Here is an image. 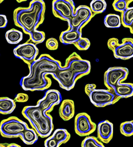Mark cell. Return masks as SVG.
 Masks as SVG:
<instances>
[{
  "label": "cell",
  "mask_w": 133,
  "mask_h": 147,
  "mask_svg": "<svg viewBox=\"0 0 133 147\" xmlns=\"http://www.w3.org/2000/svg\"><path fill=\"white\" fill-rule=\"evenodd\" d=\"M129 71L125 67H111L105 71L104 84L108 89L113 91L119 82H123L127 79Z\"/></svg>",
  "instance_id": "cell-9"
},
{
  "label": "cell",
  "mask_w": 133,
  "mask_h": 147,
  "mask_svg": "<svg viewBox=\"0 0 133 147\" xmlns=\"http://www.w3.org/2000/svg\"><path fill=\"white\" fill-rule=\"evenodd\" d=\"M81 147H105L103 142L98 138L93 136H88L82 140Z\"/></svg>",
  "instance_id": "cell-24"
},
{
  "label": "cell",
  "mask_w": 133,
  "mask_h": 147,
  "mask_svg": "<svg viewBox=\"0 0 133 147\" xmlns=\"http://www.w3.org/2000/svg\"><path fill=\"white\" fill-rule=\"evenodd\" d=\"M9 144L7 143H2V144H0V147H8L9 146Z\"/></svg>",
  "instance_id": "cell-36"
},
{
  "label": "cell",
  "mask_w": 133,
  "mask_h": 147,
  "mask_svg": "<svg viewBox=\"0 0 133 147\" xmlns=\"http://www.w3.org/2000/svg\"><path fill=\"white\" fill-rule=\"evenodd\" d=\"M62 96L59 91L56 89H50L46 91L43 98L39 100L37 102L38 106L43 112L49 113L53 110V107L61 102Z\"/></svg>",
  "instance_id": "cell-12"
},
{
  "label": "cell",
  "mask_w": 133,
  "mask_h": 147,
  "mask_svg": "<svg viewBox=\"0 0 133 147\" xmlns=\"http://www.w3.org/2000/svg\"><path fill=\"white\" fill-rule=\"evenodd\" d=\"M120 132L126 137H130L133 135V121L123 122L120 125Z\"/></svg>",
  "instance_id": "cell-28"
},
{
  "label": "cell",
  "mask_w": 133,
  "mask_h": 147,
  "mask_svg": "<svg viewBox=\"0 0 133 147\" xmlns=\"http://www.w3.org/2000/svg\"><path fill=\"white\" fill-rule=\"evenodd\" d=\"M82 30L76 29H68L61 32L60 36V41L65 45H70L76 43L82 38Z\"/></svg>",
  "instance_id": "cell-16"
},
{
  "label": "cell",
  "mask_w": 133,
  "mask_h": 147,
  "mask_svg": "<svg viewBox=\"0 0 133 147\" xmlns=\"http://www.w3.org/2000/svg\"><path fill=\"white\" fill-rule=\"evenodd\" d=\"M75 47L78 50H81V51H84V50H87L90 48V40L87 38H84L82 37L80 40L76 43L74 44Z\"/></svg>",
  "instance_id": "cell-29"
},
{
  "label": "cell",
  "mask_w": 133,
  "mask_h": 147,
  "mask_svg": "<svg viewBox=\"0 0 133 147\" xmlns=\"http://www.w3.org/2000/svg\"><path fill=\"white\" fill-rule=\"evenodd\" d=\"M29 41L37 45L43 43L45 40V33L39 30H35L29 34Z\"/></svg>",
  "instance_id": "cell-26"
},
{
  "label": "cell",
  "mask_w": 133,
  "mask_h": 147,
  "mask_svg": "<svg viewBox=\"0 0 133 147\" xmlns=\"http://www.w3.org/2000/svg\"><path fill=\"white\" fill-rule=\"evenodd\" d=\"M115 58L127 60L133 57V38H124L113 51Z\"/></svg>",
  "instance_id": "cell-14"
},
{
  "label": "cell",
  "mask_w": 133,
  "mask_h": 147,
  "mask_svg": "<svg viewBox=\"0 0 133 147\" xmlns=\"http://www.w3.org/2000/svg\"><path fill=\"white\" fill-rule=\"evenodd\" d=\"M38 133L33 128H29L24 132L20 138L22 140V142L26 144L32 145L38 141Z\"/></svg>",
  "instance_id": "cell-22"
},
{
  "label": "cell",
  "mask_w": 133,
  "mask_h": 147,
  "mask_svg": "<svg viewBox=\"0 0 133 147\" xmlns=\"http://www.w3.org/2000/svg\"><path fill=\"white\" fill-rule=\"evenodd\" d=\"M24 118L29 121L32 128L42 138H48L53 130V118L50 114L43 112L38 106L24 107L22 112Z\"/></svg>",
  "instance_id": "cell-4"
},
{
  "label": "cell",
  "mask_w": 133,
  "mask_h": 147,
  "mask_svg": "<svg viewBox=\"0 0 133 147\" xmlns=\"http://www.w3.org/2000/svg\"><path fill=\"white\" fill-rule=\"evenodd\" d=\"M70 137V134L66 129H56L52 135L46 139L45 141V147H60L61 144L67 142Z\"/></svg>",
  "instance_id": "cell-13"
},
{
  "label": "cell",
  "mask_w": 133,
  "mask_h": 147,
  "mask_svg": "<svg viewBox=\"0 0 133 147\" xmlns=\"http://www.w3.org/2000/svg\"><path fill=\"white\" fill-rule=\"evenodd\" d=\"M114 126L112 123L108 120L102 121L97 126V136L101 142L109 143L113 138Z\"/></svg>",
  "instance_id": "cell-15"
},
{
  "label": "cell",
  "mask_w": 133,
  "mask_h": 147,
  "mask_svg": "<svg viewBox=\"0 0 133 147\" xmlns=\"http://www.w3.org/2000/svg\"><path fill=\"white\" fill-rule=\"evenodd\" d=\"M3 1H4V0H0V4H1V3H2Z\"/></svg>",
  "instance_id": "cell-38"
},
{
  "label": "cell",
  "mask_w": 133,
  "mask_h": 147,
  "mask_svg": "<svg viewBox=\"0 0 133 147\" xmlns=\"http://www.w3.org/2000/svg\"><path fill=\"white\" fill-rule=\"evenodd\" d=\"M90 8L94 15L100 14L106 10L107 3L105 0H92L90 2Z\"/></svg>",
  "instance_id": "cell-23"
},
{
  "label": "cell",
  "mask_w": 133,
  "mask_h": 147,
  "mask_svg": "<svg viewBox=\"0 0 133 147\" xmlns=\"http://www.w3.org/2000/svg\"><path fill=\"white\" fill-rule=\"evenodd\" d=\"M8 19L5 15L0 14V28H5L7 26Z\"/></svg>",
  "instance_id": "cell-33"
},
{
  "label": "cell",
  "mask_w": 133,
  "mask_h": 147,
  "mask_svg": "<svg viewBox=\"0 0 133 147\" xmlns=\"http://www.w3.org/2000/svg\"><path fill=\"white\" fill-rule=\"evenodd\" d=\"M16 102L13 99L8 97L0 98V114H9L15 110Z\"/></svg>",
  "instance_id": "cell-19"
},
{
  "label": "cell",
  "mask_w": 133,
  "mask_h": 147,
  "mask_svg": "<svg viewBox=\"0 0 133 147\" xmlns=\"http://www.w3.org/2000/svg\"><path fill=\"white\" fill-rule=\"evenodd\" d=\"M95 89H96V84H86L85 87V94H87V95H88L90 93L92 92V91Z\"/></svg>",
  "instance_id": "cell-34"
},
{
  "label": "cell",
  "mask_w": 133,
  "mask_h": 147,
  "mask_svg": "<svg viewBox=\"0 0 133 147\" xmlns=\"http://www.w3.org/2000/svg\"><path fill=\"white\" fill-rule=\"evenodd\" d=\"M132 1V0H114L112 6L115 11L123 13L126 10L128 9L129 4Z\"/></svg>",
  "instance_id": "cell-27"
},
{
  "label": "cell",
  "mask_w": 133,
  "mask_h": 147,
  "mask_svg": "<svg viewBox=\"0 0 133 147\" xmlns=\"http://www.w3.org/2000/svg\"><path fill=\"white\" fill-rule=\"evenodd\" d=\"M94 15L90 8L85 5H80L76 8L74 16L67 22L69 29H81L92 20Z\"/></svg>",
  "instance_id": "cell-8"
},
{
  "label": "cell",
  "mask_w": 133,
  "mask_h": 147,
  "mask_svg": "<svg viewBox=\"0 0 133 147\" xmlns=\"http://www.w3.org/2000/svg\"><path fill=\"white\" fill-rule=\"evenodd\" d=\"M5 37H6V41L9 44L15 45L22 41L23 39V34L22 32L17 30L16 29H11L6 32Z\"/></svg>",
  "instance_id": "cell-20"
},
{
  "label": "cell",
  "mask_w": 133,
  "mask_h": 147,
  "mask_svg": "<svg viewBox=\"0 0 133 147\" xmlns=\"http://www.w3.org/2000/svg\"><path fill=\"white\" fill-rule=\"evenodd\" d=\"M90 71V62L81 58L76 52H73L66 58L65 66H61L52 76L62 89L70 91L78 79L88 75Z\"/></svg>",
  "instance_id": "cell-2"
},
{
  "label": "cell",
  "mask_w": 133,
  "mask_h": 147,
  "mask_svg": "<svg viewBox=\"0 0 133 147\" xmlns=\"http://www.w3.org/2000/svg\"><path fill=\"white\" fill-rule=\"evenodd\" d=\"M119 42L118 38H111L108 40V47L110 50H111L112 51H114V49L119 45Z\"/></svg>",
  "instance_id": "cell-32"
},
{
  "label": "cell",
  "mask_w": 133,
  "mask_h": 147,
  "mask_svg": "<svg viewBox=\"0 0 133 147\" xmlns=\"http://www.w3.org/2000/svg\"><path fill=\"white\" fill-rule=\"evenodd\" d=\"M29 100V96L24 93H19L15 97L14 100L15 102H26Z\"/></svg>",
  "instance_id": "cell-31"
},
{
  "label": "cell",
  "mask_w": 133,
  "mask_h": 147,
  "mask_svg": "<svg viewBox=\"0 0 133 147\" xmlns=\"http://www.w3.org/2000/svg\"><path fill=\"white\" fill-rule=\"evenodd\" d=\"M28 128L26 122L16 117H9L0 123V134L6 138H21Z\"/></svg>",
  "instance_id": "cell-5"
},
{
  "label": "cell",
  "mask_w": 133,
  "mask_h": 147,
  "mask_svg": "<svg viewBox=\"0 0 133 147\" xmlns=\"http://www.w3.org/2000/svg\"><path fill=\"white\" fill-rule=\"evenodd\" d=\"M28 66L29 74L21 79L19 84L24 91H35L49 89L51 81L47 76H52L62 66L58 60L48 54H43Z\"/></svg>",
  "instance_id": "cell-1"
},
{
  "label": "cell",
  "mask_w": 133,
  "mask_h": 147,
  "mask_svg": "<svg viewBox=\"0 0 133 147\" xmlns=\"http://www.w3.org/2000/svg\"><path fill=\"white\" fill-rule=\"evenodd\" d=\"M8 147H21L19 145L17 144H15V143H11V144H9V146Z\"/></svg>",
  "instance_id": "cell-35"
},
{
  "label": "cell",
  "mask_w": 133,
  "mask_h": 147,
  "mask_svg": "<svg viewBox=\"0 0 133 147\" xmlns=\"http://www.w3.org/2000/svg\"><path fill=\"white\" fill-rule=\"evenodd\" d=\"M129 29H130V30L131 34H133V22H132V24H130V26L129 27Z\"/></svg>",
  "instance_id": "cell-37"
},
{
  "label": "cell",
  "mask_w": 133,
  "mask_h": 147,
  "mask_svg": "<svg viewBox=\"0 0 133 147\" xmlns=\"http://www.w3.org/2000/svg\"><path fill=\"white\" fill-rule=\"evenodd\" d=\"M75 4L72 0H53L52 12L56 18L69 22L75 13Z\"/></svg>",
  "instance_id": "cell-7"
},
{
  "label": "cell",
  "mask_w": 133,
  "mask_h": 147,
  "mask_svg": "<svg viewBox=\"0 0 133 147\" xmlns=\"http://www.w3.org/2000/svg\"><path fill=\"white\" fill-rule=\"evenodd\" d=\"M13 54L15 57L22 59L29 66L38 59L39 50L36 45L28 40L15 47L13 50Z\"/></svg>",
  "instance_id": "cell-10"
},
{
  "label": "cell",
  "mask_w": 133,
  "mask_h": 147,
  "mask_svg": "<svg viewBox=\"0 0 133 147\" xmlns=\"http://www.w3.org/2000/svg\"><path fill=\"white\" fill-rule=\"evenodd\" d=\"M46 5L43 0H33L29 8L19 7L14 10L13 20L17 27L29 34L44 22Z\"/></svg>",
  "instance_id": "cell-3"
},
{
  "label": "cell",
  "mask_w": 133,
  "mask_h": 147,
  "mask_svg": "<svg viewBox=\"0 0 133 147\" xmlns=\"http://www.w3.org/2000/svg\"><path fill=\"white\" fill-rule=\"evenodd\" d=\"M104 24L108 28H119L121 27V18L119 15L111 13L107 15L104 18Z\"/></svg>",
  "instance_id": "cell-21"
},
{
  "label": "cell",
  "mask_w": 133,
  "mask_h": 147,
  "mask_svg": "<svg viewBox=\"0 0 133 147\" xmlns=\"http://www.w3.org/2000/svg\"><path fill=\"white\" fill-rule=\"evenodd\" d=\"M75 114V105L72 100L66 99L61 102L59 108V115L64 121H69Z\"/></svg>",
  "instance_id": "cell-17"
},
{
  "label": "cell",
  "mask_w": 133,
  "mask_h": 147,
  "mask_svg": "<svg viewBox=\"0 0 133 147\" xmlns=\"http://www.w3.org/2000/svg\"><path fill=\"white\" fill-rule=\"evenodd\" d=\"M90 102L97 107H103L116 103L120 99L110 89H94L88 94Z\"/></svg>",
  "instance_id": "cell-6"
},
{
  "label": "cell",
  "mask_w": 133,
  "mask_h": 147,
  "mask_svg": "<svg viewBox=\"0 0 133 147\" xmlns=\"http://www.w3.org/2000/svg\"><path fill=\"white\" fill-rule=\"evenodd\" d=\"M113 92L119 98H126L133 96L132 83L119 82L113 89Z\"/></svg>",
  "instance_id": "cell-18"
},
{
  "label": "cell",
  "mask_w": 133,
  "mask_h": 147,
  "mask_svg": "<svg viewBox=\"0 0 133 147\" xmlns=\"http://www.w3.org/2000/svg\"><path fill=\"white\" fill-rule=\"evenodd\" d=\"M96 125L90 116L85 112L78 114L74 120V130L80 137H88L96 130Z\"/></svg>",
  "instance_id": "cell-11"
},
{
  "label": "cell",
  "mask_w": 133,
  "mask_h": 147,
  "mask_svg": "<svg viewBox=\"0 0 133 147\" xmlns=\"http://www.w3.org/2000/svg\"><path fill=\"white\" fill-rule=\"evenodd\" d=\"M121 24L125 27H128L130 26L133 22V6L129 7L128 9L121 13Z\"/></svg>",
  "instance_id": "cell-25"
},
{
  "label": "cell",
  "mask_w": 133,
  "mask_h": 147,
  "mask_svg": "<svg viewBox=\"0 0 133 147\" xmlns=\"http://www.w3.org/2000/svg\"><path fill=\"white\" fill-rule=\"evenodd\" d=\"M46 47L49 50H56L58 48V42L56 38H50L46 41Z\"/></svg>",
  "instance_id": "cell-30"
}]
</instances>
